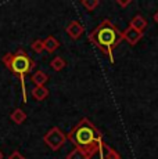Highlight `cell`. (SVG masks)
<instances>
[{
    "mask_svg": "<svg viewBox=\"0 0 158 159\" xmlns=\"http://www.w3.org/2000/svg\"><path fill=\"white\" fill-rule=\"evenodd\" d=\"M31 94L36 101H43L47 98L50 93H49V89L46 86H35V89H32Z\"/></svg>",
    "mask_w": 158,
    "mask_h": 159,
    "instance_id": "obj_9",
    "label": "cell"
},
{
    "mask_svg": "<svg viewBox=\"0 0 158 159\" xmlns=\"http://www.w3.org/2000/svg\"><path fill=\"white\" fill-rule=\"evenodd\" d=\"M0 159H3V152L0 151Z\"/></svg>",
    "mask_w": 158,
    "mask_h": 159,
    "instance_id": "obj_20",
    "label": "cell"
},
{
    "mask_svg": "<svg viewBox=\"0 0 158 159\" xmlns=\"http://www.w3.org/2000/svg\"><path fill=\"white\" fill-rule=\"evenodd\" d=\"M87 39L108 57L111 64L115 62L114 48H117V46L123 39L122 32L118 29L117 25H114L110 20L105 18L87 35Z\"/></svg>",
    "mask_w": 158,
    "mask_h": 159,
    "instance_id": "obj_1",
    "label": "cell"
},
{
    "mask_svg": "<svg viewBox=\"0 0 158 159\" xmlns=\"http://www.w3.org/2000/svg\"><path fill=\"white\" fill-rule=\"evenodd\" d=\"M117 3L121 6V7H126V6H129L132 2H130V0H125V2H122V0H118Z\"/></svg>",
    "mask_w": 158,
    "mask_h": 159,
    "instance_id": "obj_18",
    "label": "cell"
},
{
    "mask_svg": "<svg viewBox=\"0 0 158 159\" xmlns=\"http://www.w3.org/2000/svg\"><path fill=\"white\" fill-rule=\"evenodd\" d=\"M31 79L35 86H44L49 80V76H47V73H44L43 71H36L35 73H32Z\"/></svg>",
    "mask_w": 158,
    "mask_h": 159,
    "instance_id": "obj_11",
    "label": "cell"
},
{
    "mask_svg": "<svg viewBox=\"0 0 158 159\" xmlns=\"http://www.w3.org/2000/svg\"><path fill=\"white\" fill-rule=\"evenodd\" d=\"M95 154L96 152H90V151H86V149L74 148L68 155H67L65 159H90Z\"/></svg>",
    "mask_w": 158,
    "mask_h": 159,
    "instance_id": "obj_8",
    "label": "cell"
},
{
    "mask_svg": "<svg viewBox=\"0 0 158 159\" xmlns=\"http://www.w3.org/2000/svg\"><path fill=\"white\" fill-rule=\"evenodd\" d=\"M65 32L68 33L69 36H71L74 40H78L79 38H81L82 35H83V32H85V26L82 25L79 21L77 20H74V21H71V22L68 24V26L65 28Z\"/></svg>",
    "mask_w": 158,
    "mask_h": 159,
    "instance_id": "obj_7",
    "label": "cell"
},
{
    "mask_svg": "<svg viewBox=\"0 0 158 159\" xmlns=\"http://www.w3.org/2000/svg\"><path fill=\"white\" fill-rule=\"evenodd\" d=\"M7 159H25V157H24L22 154H21L20 151H13L10 155L7 157Z\"/></svg>",
    "mask_w": 158,
    "mask_h": 159,
    "instance_id": "obj_17",
    "label": "cell"
},
{
    "mask_svg": "<svg viewBox=\"0 0 158 159\" xmlns=\"http://www.w3.org/2000/svg\"><path fill=\"white\" fill-rule=\"evenodd\" d=\"M2 62L6 65V68L8 69L11 73L17 75L20 78L21 83V93H22V101H28V94H26V83L25 78L26 75H29L33 66L36 65L35 61L28 56L24 48H18L16 53H7L4 54L2 58Z\"/></svg>",
    "mask_w": 158,
    "mask_h": 159,
    "instance_id": "obj_3",
    "label": "cell"
},
{
    "mask_svg": "<svg viewBox=\"0 0 158 159\" xmlns=\"http://www.w3.org/2000/svg\"><path fill=\"white\" fill-rule=\"evenodd\" d=\"M31 48L35 53H42V51L44 50V44H43V40H40V39H36L35 42H32V44H31Z\"/></svg>",
    "mask_w": 158,
    "mask_h": 159,
    "instance_id": "obj_16",
    "label": "cell"
},
{
    "mask_svg": "<svg viewBox=\"0 0 158 159\" xmlns=\"http://www.w3.org/2000/svg\"><path fill=\"white\" fill-rule=\"evenodd\" d=\"M129 25L133 26L135 29H137V30H140V32H143V30L147 28V20H146L143 15L137 14V15H135V17L132 18V21H130Z\"/></svg>",
    "mask_w": 158,
    "mask_h": 159,
    "instance_id": "obj_10",
    "label": "cell"
},
{
    "mask_svg": "<svg viewBox=\"0 0 158 159\" xmlns=\"http://www.w3.org/2000/svg\"><path fill=\"white\" fill-rule=\"evenodd\" d=\"M153 18H154V21H156V22L158 24V10H157V13L154 14V17H153Z\"/></svg>",
    "mask_w": 158,
    "mask_h": 159,
    "instance_id": "obj_19",
    "label": "cell"
},
{
    "mask_svg": "<svg viewBox=\"0 0 158 159\" xmlns=\"http://www.w3.org/2000/svg\"><path fill=\"white\" fill-rule=\"evenodd\" d=\"M67 140H68L67 139V134L57 126L51 127V129L43 136L44 144H46L50 149H53V151H57V149L61 148V147L67 143Z\"/></svg>",
    "mask_w": 158,
    "mask_h": 159,
    "instance_id": "obj_4",
    "label": "cell"
},
{
    "mask_svg": "<svg viewBox=\"0 0 158 159\" xmlns=\"http://www.w3.org/2000/svg\"><path fill=\"white\" fill-rule=\"evenodd\" d=\"M90 159H122V158H121V155L118 154L112 147L105 144L104 141H101L99 145L97 152Z\"/></svg>",
    "mask_w": 158,
    "mask_h": 159,
    "instance_id": "obj_5",
    "label": "cell"
},
{
    "mask_svg": "<svg viewBox=\"0 0 158 159\" xmlns=\"http://www.w3.org/2000/svg\"><path fill=\"white\" fill-rule=\"evenodd\" d=\"M122 38L125 39V40H126L130 46H135V44H137V42L143 38V32H140V30L135 29L133 26L129 25V26H128V28L122 32Z\"/></svg>",
    "mask_w": 158,
    "mask_h": 159,
    "instance_id": "obj_6",
    "label": "cell"
},
{
    "mask_svg": "<svg viewBox=\"0 0 158 159\" xmlns=\"http://www.w3.org/2000/svg\"><path fill=\"white\" fill-rule=\"evenodd\" d=\"M67 139L75 145V148L86 149L90 152H97L100 143L103 141V134L90 122V119L82 118L72 127Z\"/></svg>",
    "mask_w": 158,
    "mask_h": 159,
    "instance_id": "obj_2",
    "label": "cell"
},
{
    "mask_svg": "<svg viewBox=\"0 0 158 159\" xmlns=\"http://www.w3.org/2000/svg\"><path fill=\"white\" fill-rule=\"evenodd\" d=\"M10 119L16 125H22L24 122L26 120V114H25V111H24V109L17 108V109H14V111L10 114Z\"/></svg>",
    "mask_w": 158,
    "mask_h": 159,
    "instance_id": "obj_12",
    "label": "cell"
},
{
    "mask_svg": "<svg viewBox=\"0 0 158 159\" xmlns=\"http://www.w3.org/2000/svg\"><path fill=\"white\" fill-rule=\"evenodd\" d=\"M43 44H44V50L49 51V53H53L60 47V42L54 36H47L43 40Z\"/></svg>",
    "mask_w": 158,
    "mask_h": 159,
    "instance_id": "obj_13",
    "label": "cell"
},
{
    "mask_svg": "<svg viewBox=\"0 0 158 159\" xmlns=\"http://www.w3.org/2000/svg\"><path fill=\"white\" fill-rule=\"evenodd\" d=\"M81 3L87 11H95L96 8L99 7V4H100L99 0H82Z\"/></svg>",
    "mask_w": 158,
    "mask_h": 159,
    "instance_id": "obj_15",
    "label": "cell"
},
{
    "mask_svg": "<svg viewBox=\"0 0 158 159\" xmlns=\"http://www.w3.org/2000/svg\"><path fill=\"white\" fill-rule=\"evenodd\" d=\"M65 60H64L63 57H54L53 60L50 61V66L54 69L56 72H60V71H63L64 68H65Z\"/></svg>",
    "mask_w": 158,
    "mask_h": 159,
    "instance_id": "obj_14",
    "label": "cell"
}]
</instances>
